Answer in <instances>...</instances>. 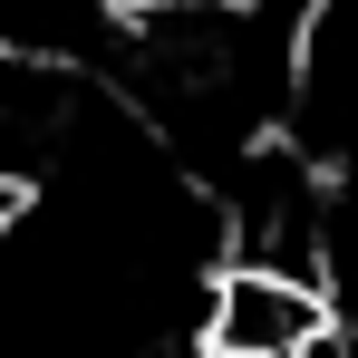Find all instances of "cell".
I'll list each match as a JSON object with an SVG mask.
<instances>
[{"label": "cell", "mask_w": 358, "mask_h": 358, "mask_svg": "<svg viewBox=\"0 0 358 358\" xmlns=\"http://www.w3.org/2000/svg\"><path fill=\"white\" fill-rule=\"evenodd\" d=\"M329 329H339V310L310 271L223 262L203 291V358H320Z\"/></svg>", "instance_id": "6da1fadb"}, {"label": "cell", "mask_w": 358, "mask_h": 358, "mask_svg": "<svg viewBox=\"0 0 358 358\" xmlns=\"http://www.w3.org/2000/svg\"><path fill=\"white\" fill-rule=\"evenodd\" d=\"M78 117H87V97H78V78H68V68L0 49V184H10V194L49 184V165L68 155Z\"/></svg>", "instance_id": "7a4b0ae2"}, {"label": "cell", "mask_w": 358, "mask_h": 358, "mask_svg": "<svg viewBox=\"0 0 358 358\" xmlns=\"http://www.w3.org/2000/svg\"><path fill=\"white\" fill-rule=\"evenodd\" d=\"M10 213H20V194H10V184H0V233H10Z\"/></svg>", "instance_id": "3957f363"}]
</instances>
